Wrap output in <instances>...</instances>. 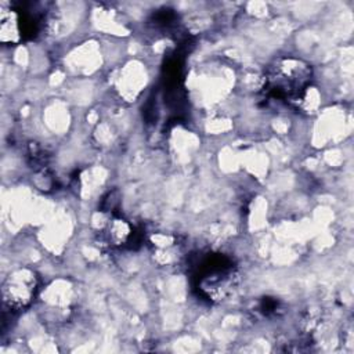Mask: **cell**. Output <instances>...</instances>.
<instances>
[{"mask_svg":"<svg viewBox=\"0 0 354 354\" xmlns=\"http://www.w3.org/2000/svg\"><path fill=\"white\" fill-rule=\"evenodd\" d=\"M311 66L297 58H282L271 66L267 76L268 90L279 98H297L310 84Z\"/></svg>","mask_w":354,"mask_h":354,"instance_id":"obj_1","label":"cell"},{"mask_svg":"<svg viewBox=\"0 0 354 354\" xmlns=\"http://www.w3.org/2000/svg\"><path fill=\"white\" fill-rule=\"evenodd\" d=\"M35 290V277L28 271H17L4 283V301L10 307H24L29 303Z\"/></svg>","mask_w":354,"mask_h":354,"instance_id":"obj_2","label":"cell"}]
</instances>
